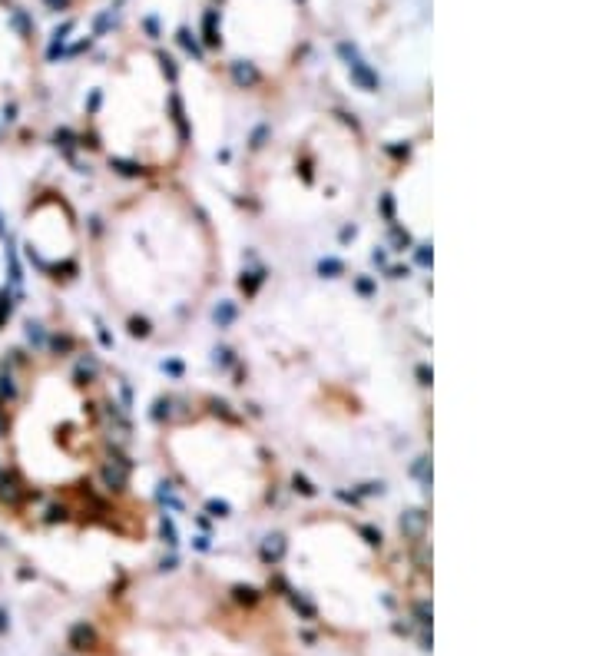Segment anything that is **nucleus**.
<instances>
[{
	"label": "nucleus",
	"instance_id": "nucleus-2",
	"mask_svg": "<svg viewBox=\"0 0 596 656\" xmlns=\"http://www.w3.org/2000/svg\"><path fill=\"white\" fill-rule=\"evenodd\" d=\"M106 388L89 368L44 365L14 415V464L40 491L89 484L109 454Z\"/></svg>",
	"mask_w": 596,
	"mask_h": 656
},
{
	"label": "nucleus",
	"instance_id": "nucleus-3",
	"mask_svg": "<svg viewBox=\"0 0 596 656\" xmlns=\"http://www.w3.org/2000/svg\"><path fill=\"white\" fill-rule=\"evenodd\" d=\"M89 146L126 176L169 179L186 156V126L163 57L143 44L123 46L106 63L87 113Z\"/></svg>",
	"mask_w": 596,
	"mask_h": 656
},
{
	"label": "nucleus",
	"instance_id": "nucleus-5",
	"mask_svg": "<svg viewBox=\"0 0 596 656\" xmlns=\"http://www.w3.org/2000/svg\"><path fill=\"white\" fill-rule=\"evenodd\" d=\"M249 189L275 216L318 219L355 202L365 182V149L355 130L328 113H312L279 133L249 166Z\"/></svg>",
	"mask_w": 596,
	"mask_h": 656
},
{
	"label": "nucleus",
	"instance_id": "nucleus-9",
	"mask_svg": "<svg viewBox=\"0 0 596 656\" xmlns=\"http://www.w3.org/2000/svg\"><path fill=\"white\" fill-rule=\"evenodd\" d=\"M50 3H57V7H70V10H76V7H89L93 0H50Z\"/></svg>",
	"mask_w": 596,
	"mask_h": 656
},
{
	"label": "nucleus",
	"instance_id": "nucleus-6",
	"mask_svg": "<svg viewBox=\"0 0 596 656\" xmlns=\"http://www.w3.org/2000/svg\"><path fill=\"white\" fill-rule=\"evenodd\" d=\"M219 40L232 63L258 76H282L301 50L298 0H222Z\"/></svg>",
	"mask_w": 596,
	"mask_h": 656
},
{
	"label": "nucleus",
	"instance_id": "nucleus-1",
	"mask_svg": "<svg viewBox=\"0 0 596 656\" xmlns=\"http://www.w3.org/2000/svg\"><path fill=\"white\" fill-rule=\"evenodd\" d=\"M87 255L109 312L139 338L182 331L222 279L219 236L176 179H149L116 199Z\"/></svg>",
	"mask_w": 596,
	"mask_h": 656
},
{
	"label": "nucleus",
	"instance_id": "nucleus-4",
	"mask_svg": "<svg viewBox=\"0 0 596 656\" xmlns=\"http://www.w3.org/2000/svg\"><path fill=\"white\" fill-rule=\"evenodd\" d=\"M159 458L182 491L216 514H258L279 471L268 444L229 411H193L159 431Z\"/></svg>",
	"mask_w": 596,
	"mask_h": 656
},
{
	"label": "nucleus",
	"instance_id": "nucleus-7",
	"mask_svg": "<svg viewBox=\"0 0 596 656\" xmlns=\"http://www.w3.org/2000/svg\"><path fill=\"white\" fill-rule=\"evenodd\" d=\"M27 245L30 259H37L40 268H60L70 272L83 255V229L73 206L63 196H44L27 216Z\"/></svg>",
	"mask_w": 596,
	"mask_h": 656
},
{
	"label": "nucleus",
	"instance_id": "nucleus-8",
	"mask_svg": "<svg viewBox=\"0 0 596 656\" xmlns=\"http://www.w3.org/2000/svg\"><path fill=\"white\" fill-rule=\"evenodd\" d=\"M33 46L0 7V113L24 100L33 87Z\"/></svg>",
	"mask_w": 596,
	"mask_h": 656
}]
</instances>
